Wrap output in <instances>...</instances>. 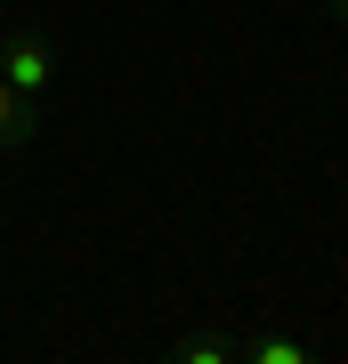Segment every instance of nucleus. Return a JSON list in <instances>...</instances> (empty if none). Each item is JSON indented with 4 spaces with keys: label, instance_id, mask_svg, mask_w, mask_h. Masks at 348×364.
<instances>
[{
    "label": "nucleus",
    "instance_id": "nucleus-5",
    "mask_svg": "<svg viewBox=\"0 0 348 364\" xmlns=\"http://www.w3.org/2000/svg\"><path fill=\"white\" fill-rule=\"evenodd\" d=\"M332 16H340V33H348V0H332Z\"/></svg>",
    "mask_w": 348,
    "mask_h": 364
},
{
    "label": "nucleus",
    "instance_id": "nucleus-3",
    "mask_svg": "<svg viewBox=\"0 0 348 364\" xmlns=\"http://www.w3.org/2000/svg\"><path fill=\"white\" fill-rule=\"evenodd\" d=\"M170 356H179V364H235L243 348H235V340H179Z\"/></svg>",
    "mask_w": 348,
    "mask_h": 364
},
{
    "label": "nucleus",
    "instance_id": "nucleus-4",
    "mask_svg": "<svg viewBox=\"0 0 348 364\" xmlns=\"http://www.w3.org/2000/svg\"><path fill=\"white\" fill-rule=\"evenodd\" d=\"M243 356H259V364H308V348H300V340H251Z\"/></svg>",
    "mask_w": 348,
    "mask_h": 364
},
{
    "label": "nucleus",
    "instance_id": "nucleus-2",
    "mask_svg": "<svg viewBox=\"0 0 348 364\" xmlns=\"http://www.w3.org/2000/svg\"><path fill=\"white\" fill-rule=\"evenodd\" d=\"M33 122H41V114H33V97H16L9 81H0V154H16V146L33 138Z\"/></svg>",
    "mask_w": 348,
    "mask_h": 364
},
{
    "label": "nucleus",
    "instance_id": "nucleus-1",
    "mask_svg": "<svg viewBox=\"0 0 348 364\" xmlns=\"http://www.w3.org/2000/svg\"><path fill=\"white\" fill-rule=\"evenodd\" d=\"M0 81H9L16 97H49L57 90V49H49V33H33V25H16V33H0Z\"/></svg>",
    "mask_w": 348,
    "mask_h": 364
}]
</instances>
